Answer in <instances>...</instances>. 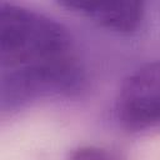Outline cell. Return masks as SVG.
<instances>
[{"label":"cell","instance_id":"1","mask_svg":"<svg viewBox=\"0 0 160 160\" xmlns=\"http://www.w3.org/2000/svg\"><path fill=\"white\" fill-rule=\"evenodd\" d=\"M0 100L19 110L44 96H74L86 85L69 30L55 19L0 1Z\"/></svg>","mask_w":160,"mask_h":160},{"label":"cell","instance_id":"2","mask_svg":"<svg viewBox=\"0 0 160 160\" xmlns=\"http://www.w3.org/2000/svg\"><path fill=\"white\" fill-rule=\"evenodd\" d=\"M115 115L130 131L160 124V60L139 66L122 80L115 99Z\"/></svg>","mask_w":160,"mask_h":160},{"label":"cell","instance_id":"3","mask_svg":"<svg viewBox=\"0 0 160 160\" xmlns=\"http://www.w3.org/2000/svg\"><path fill=\"white\" fill-rule=\"evenodd\" d=\"M59 6L85 16L101 28L119 32L132 34L141 25L145 16V4L130 0H65Z\"/></svg>","mask_w":160,"mask_h":160},{"label":"cell","instance_id":"4","mask_svg":"<svg viewBox=\"0 0 160 160\" xmlns=\"http://www.w3.org/2000/svg\"><path fill=\"white\" fill-rule=\"evenodd\" d=\"M66 160H129L128 155L120 150L98 146V145H81L71 149Z\"/></svg>","mask_w":160,"mask_h":160}]
</instances>
